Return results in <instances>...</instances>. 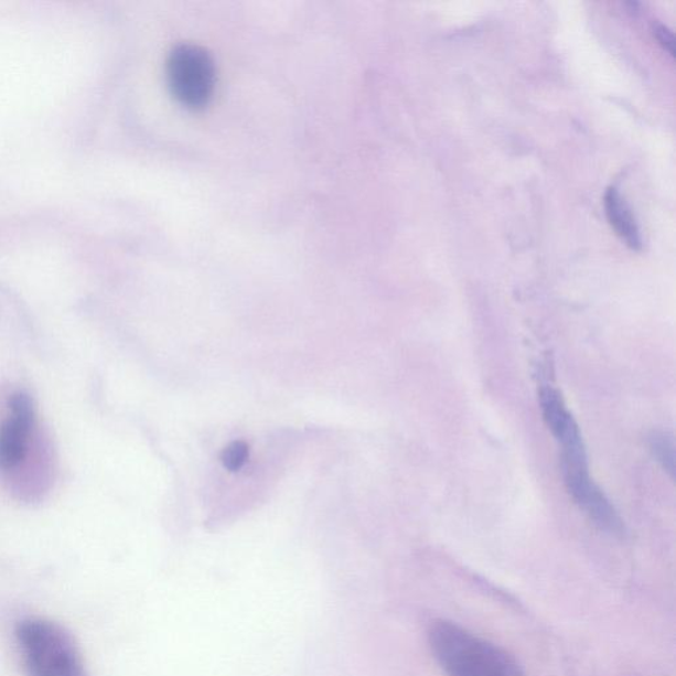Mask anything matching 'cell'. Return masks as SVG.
Returning a JSON list of instances; mask_svg holds the SVG:
<instances>
[{"instance_id": "1", "label": "cell", "mask_w": 676, "mask_h": 676, "mask_svg": "<svg viewBox=\"0 0 676 676\" xmlns=\"http://www.w3.org/2000/svg\"><path fill=\"white\" fill-rule=\"evenodd\" d=\"M431 652L447 676H525L505 648L457 622L440 620L428 633Z\"/></svg>"}, {"instance_id": "2", "label": "cell", "mask_w": 676, "mask_h": 676, "mask_svg": "<svg viewBox=\"0 0 676 676\" xmlns=\"http://www.w3.org/2000/svg\"><path fill=\"white\" fill-rule=\"evenodd\" d=\"M560 446L561 472H564L567 491L573 501L601 532L609 535L624 534V522L618 511L589 476L587 451L581 432L560 441Z\"/></svg>"}, {"instance_id": "3", "label": "cell", "mask_w": 676, "mask_h": 676, "mask_svg": "<svg viewBox=\"0 0 676 676\" xmlns=\"http://www.w3.org/2000/svg\"><path fill=\"white\" fill-rule=\"evenodd\" d=\"M17 635L31 676H84L75 645L57 625L26 620Z\"/></svg>"}, {"instance_id": "4", "label": "cell", "mask_w": 676, "mask_h": 676, "mask_svg": "<svg viewBox=\"0 0 676 676\" xmlns=\"http://www.w3.org/2000/svg\"><path fill=\"white\" fill-rule=\"evenodd\" d=\"M171 93L189 109L210 104L216 86V66L210 53L193 44L178 45L167 63Z\"/></svg>"}, {"instance_id": "5", "label": "cell", "mask_w": 676, "mask_h": 676, "mask_svg": "<svg viewBox=\"0 0 676 676\" xmlns=\"http://www.w3.org/2000/svg\"><path fill=\"white\" fill-rule=\"evenodd\" d=\"M35 423V408L30 395L13 394L9 415L0 426V471L12 473L23 466L29 458Z\"/></svg>"}, {"instance_id": "6", "label": "cell", "mask_w": 676, "mask_h": 676, "mask_svg": "<svg viewBox=\"0 0 676 676\" xmlns=\"http://www.w3.org/2000/svg\"><path fill=\"white\" fill-rule=\"evenodd\" d=\"M605 213L609 224L615 233L624 240L627 247L634 251H640L644 246L637 219H635L632 207L615 186H609L604 196Z\"/></svg>"}, {"instance_id": "7", "label": "cell", "mask_w": 676, "mask_h": 676, "mask_svg": "<svg viewBox=\"0 0 676 676\" xmlns=\"http://www.w3.org/2000/svg\"><path fill=\"white\" fill-rule=\"evenodd\" d=\"M647 447L652 457L673 480L676 473V447L672 433L653 431L648 433Z\"/></svg>"}, {"instance_id": "8", "label": "cell", "mask_w": 676, "mask_h": 676, "mask_svg": "<svg viewBox=\"0 0 676 676\" xmlns=\"http://www.w3.org/2000/svg\"><path fill=\"white\" fill-rule=\"evenodd\" d=\"M249 458V447L244 441H234L225 448L223 463L227 471L237 472Z\"/></svg>"}, {"instance_id": "9", "label": "cell", "mask_w": 676, "mask_h": 676, "mask_svg": "<svg viewBox=\"0 0 676 676\" xmlns=\"http://www.w3.org/2000/svg\"><path fill=\"white\" fill-rule=\"evenodd\" d=\"M653 35L657 40L658 44L664 49L668 55H675V37L674 32L665 24L654 23Z\"/></svg>"}]
</instances>
